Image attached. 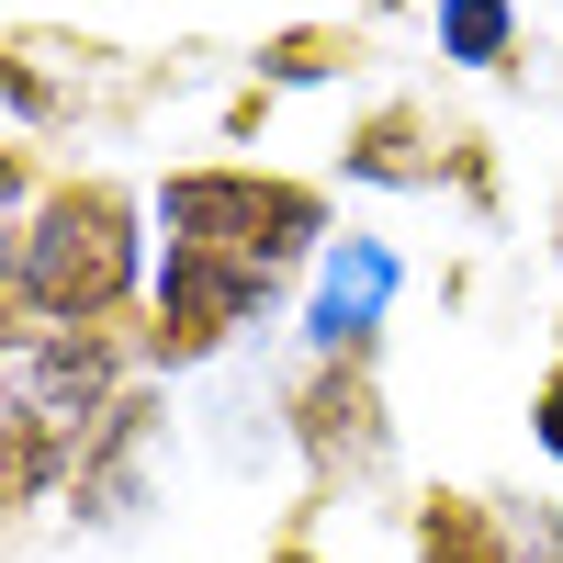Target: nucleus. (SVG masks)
<instances>
[{
  "label": "nucleus",
  "instance_id": "7",
  "mask_svg": "<svg viewBox=\"0 0 563 563\" xmlns=\"http://www.w3.org/2000/svg\"><path fill=\"white\" fill-rule=\"evenodd\" d=\"M395 294V260L350 238V249H327V294H316V361H361L372 350V316H384Z\"/></svg>",
  "mask_w": 563,
  "mask_h": 563
},
{
  "label": "nucleus",
  "instance_id": "2",
  "mask_svg": "<svg viewBox=\"0 0 563 563\" xmlns=\"http://www.w3.org/2000/svg\"><path fill=\"white\" fill-rule=\"evenodd\" d=\"M158 225L169 249H203L249 282H294L305 260H327V192L316 180H282V169H249V158H203V169H169L158 180Z\"/></svg>",
  "mask_w": 563,
  "mask_h": 563
},
{
  "label": "nucleus",
  "instance_id": "5",
  "mask_svg": "<svg viewBox=\"0 0 563 563\" xmlns=\"http://www.w3.org/2000/svg\"><path fill=\"white\" fill-rule=\"evenodd\" d=\"M462 147L474 135H440L417 102H384L350 124V180H384V192H440V180L462 169Z\"/></svg>",
  "mask_w": 563,
  "mask_h": 563
},
{
  "label": "nucleus",
  "instance_id": "9",
  "mask_svg": "<svg viewBox=\"0 0 563 563\" xmlns=\"http://www.w3.org/2000/svg\"><path fill=\"white\" fill-rule=\"evenodd\" d=\"M530 440H541V462L563 474V327H552V361H541V395H530Z\"/></svg>",
  "mask_w": 563,
  "mask_h": 563
},
{
  "label": "nucleus",
  "instance_id": "11",
  "mask_svg": "<svg viewBox=\"0 0 563 563\" xmlns=\"http://www.w3.org/2000/svg\"><path fill=\"white\" fill-rule=\"evenodd\" d=\"M271 563H327V552H305V541H282V552H271Z\"/></svg>",
  "mask_w": 563,
  "mask_h": 563
},
{
  "label": "nucleus",
  "instance_id": "10",
  "mask_svg": "<svg viewBox=\"0 0 563 563\" xmlns=\"http://www.w3.org/2000/svg\"><path fill=\"white\" fill-rule=\"evenodd\" d=\"M519 552H530V563H563V519H552V507H541V519H519Z\"/></svg>",
  "mask_w": 563,
  "mask_h": 563
},
{
  "label": "nucleus",
  "instance_id": "4",
  "mask_svg": "<svg viewBox=\"0 0 563 563\" xmlns=\"http://www.w3.org/2000/svg\"><path fill=\"white\" fill-rule=\"evenodd\" d=\"M294 417V451H305V474L339 496V485H384L395 474V417H384V384H372V361H316L294 395H282Z\"/></svg>",
  "mask_w": 563,
  "mask_h": 563
},
{
  "label": "nucleus",
  "instance_id": "8",
  "mask_svg": "<svg viewBox=\"0 0 563 563\" xmlns=\"http://www.w3.org/2000/svg\"><path fill=\"white\" fill-rule=\"evenodd\" d=\"M507 45H519L507 0H440V57L451 68H507Z\"/></svg>",
  "mask_w": 563,
  "mask_h": 563
},
{
  "label": "nucleus",
  "instance_id": "1",
  "mask_svg": "<svg viewBox=\"0 0 563 563\" xmlns=\"http://www.w3.org/2000/svg\"><path fill=\"white\" fill-rule=\"evenodd\" d=\"M147 271V214L124 180L79 169L57 192H34V214H12V327H113L135 305Z\"/></svg>",
  "mask_w": 563,
  "mask_h": 563
},
{
  "label": "nucleus",
  "instance_id": "6",
  "mask_svg": "<svg viewBox=\"0 0 563 563\" xmlns=\"http://www.w3.org/2000/svg\"><path fill=\"white\" fill-rule=\"evenodd\" d=\"M406 563H530L519 552V519L462 485H429L417 496V530H406Z\"/></svg>",
  "mask_w": 563,
  "mask_h": 563
},
{
  "label": "nucleus",
  "instance_id": "3",
  "mask_svg": "<svg viewBox=\"0 0 563 563\" xmlns=\"http://www.w3.org/2000/svg\"><path fill=\"white\" fill-rule=\"evenodd\" d=\"M260 316H271V282L225 271V260H203V249H158V282H147V361H158V372L225 361Z\"/></svg>",
  "mask_w": 563,
  "mask_h": 563
}]
</instances>
